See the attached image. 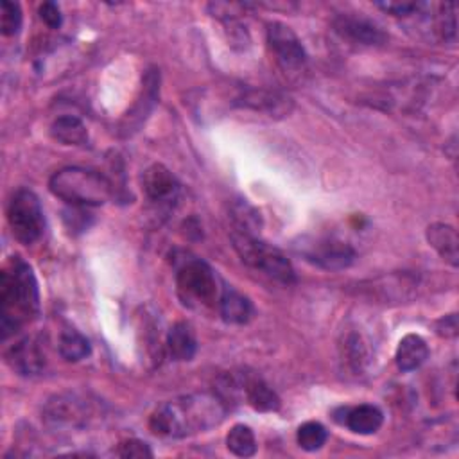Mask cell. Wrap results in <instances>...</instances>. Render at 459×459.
<instances>
[{
    "mask_svg": "<svg viewBox=\"0 0 459 459\" xmlns=\"http://www.w3.org/2000/svg\"><path fill=\"white\" fill-rule=\"evenodd\" d=\"M115 454L118 457H136V459H145V457H152V450L149 448V445L145 441L140 439H126L120 441Z\"/></svg>",
    "mask_w": 459,
    "mask_h": 459,
    "instance_id": "obj_26",
    "label": "cell"
},
{
    "mask_svg": "<svg viewBox=\"0 0 459 459\" xmlns=\"http://www.w3.org/2000/svg\"><path fill=\"white\" fill-rule=\"evenodd\" d=\"M294 249L301 258L326 271H342L355 260V249L333 237H303Z\"/></svg>",
    "mask_w": 459,
    "mask_h": 459,
    "instance_id": "obj_7",
    "label": "cell"
},
{
    "mask_svg": "<svg viewBox=\"0 0 459 459\" xmlns=\"http://www.w3.org/2000/svg\"><path fill=\"white\" fill-rule=\"evenodd\" d=\"M267 43L285 72H299L307 63V52L298 34L281 22L267 25Z\"/></svg>",
    "mask_w": 459,
    "mask_h": 459,
    "instance_id": "obj_8",
    "label": "cell"
},
{
    "mask_svg": "<svg viewBox=\"0 0 459 459\" xmlns=\"http://www.w3.org/2000/svg\"><path fill=\"white\" fill-rule=\"evenodd\" d=\"M231 242L240 260L251 269L283 285L296 281V273L290 260L278 247L260 240L256 235L242 233L237 230L231 233Z\"/></svg>",
    "mask_w": 459,
    "mask_h": 459,
    "instance_id": "obj_4",
    "label": "cell"
},
{
    "mask_svg": "<svg viewBox=\"0 0 459 459\" xmlns=\"http://www.w3.org/2000/svg\"><path fill=\"white\" fill-rule=\"evenodd\" d=\"M341 412H342V418H337V421H341L351 432L360 436L375 434L384 421L382 411L371 403H360L357 407H342Z\"/></svg>",
    "mask_w": 459,
    "mask_h": 459,
    "instance_id": "obj_13",
    "label": "cell"
},
{
    "mask_svg": "<svg viewBox=\"0 0 459 459\" xmlns=\"http://www.w3.org/2000/svg\"><path fill=\"white\" fill-rule=\"evenodd\" d=\"M296 439L303 450L316 452L326 443L328 432L319 421H307V423L299 425V429L296 432Z\"/></svg>",
    "mask_w": 459,
    "mask_h": 459,
    "instance_id": "obj_24",
    "label": "cell"
},
{
    "mask_svg": "<svg viewBox=\"0 0 459 459\" xmlns=\"http://www.w3.org/2000/svg\"><path fill=\"white\" fill-rule=\"evenodd\" d=\"M244 396L247 403L260 412H273L280 409L278 394L258 377H251V375L246 377Z\"/></svg>",
    "mask_w": 459,
    "mask_h": 459,
    "instance_id": "obj_19",
    "label": "cell"
},
{
    "mask_svg": "<svg viewBox=\"0 0 459 459\" xmlns=\"http://www.w3.org/2000/svg\"><path fill=\"white\" fill-rule=\"evenodd\" d=\"M176 289L183 305L208 308L219 303L221 289L213 269L201 258H183L176 267Z\"/></svg>",
    "mask_w": 459,
    "mask_h": 459,
    "instance_id": "obj_5",
    "label": "cell"
},
{
    "mask_svg": "<svg viewBox=\"0 0 459 459\" xmlns=\"http://www.w3.org/2000/svg\"><path fill=\"white\" fill-rule=\"evenodd\" d=\"M346 350H348V360H350V364H351L355 369H359V368L362 366L364 359H366V350H364V346H362V342H360V337H359V335H350V337L346 339Z\"/></svg>",
    "mask_w": 459,
    "mask_h": 459,
    "instance_id": "obj_28",
    "label": "cell"
},
{
    "mask_svg": "<svg viewBox=\"0 0 459 459\" xmlns=\"http://www.w3.org/2000/svg\"><path fill=\"white\" fill-rule=\"evenodd\" d=\"M231 219L235 222L237 231L249 233V235H256V231H260V226H262L260 213L246 201H238L231 206Z\"/></svg>",
    "mask_w": 459,
    "mask_h": 459,
    "instance_id": "obj_23",
    "label": "cell"
},
{
    "mask_svg": "<svg viewBox=\"0 0 459 459\" xmlns=\"http://www.w3.org/2000/svg\"><path fill=\"white\" fill-rule=\"evenodd\" d=\"M240 106L251 108L255 111H265L271 117L273 115H287L292 108V102L289 97L278 93V91H269V90H247L237 99Z\"/></svg>",
    "mask_w": 459,
    "mask_h": 459,
    "instance_id": "obj_14",
    "label": "cell"
},
{
    "mask_svg": "<svg viewBox=\"0 0 459 459\" xmlns=\"http://www.w3.org/2000/svg\"><path fill=\"white\" fill-rule=\"evenodd\" d=\"M167 351L172 360H192L197 351V339L192 326L186 321H178L167 333Z\"/></svg>",
    "mask_w": 459,
    "mask_h": 459,
    "instance_id": "obj_16",
    "label": "cell"
},
{
    "mask_svg": "<svg viewBox=\"0 0 459 459\" xmlns=\"http://www.w3.org/2000/svg\"><path fill=\"white\" fill-rule=\"evenodd\" d=\"M7 222L13 237L30 246L41 238L45 231V215L38 195L29 188H18L7 203Z\"/></svg>",
    "mask_w": 459,
    "mask_h": 459,
    "instance_id": "obj_6",
    "label": "cell"
},
{
    "mask_svg": "<svg viewBox=\"0 0 459 459\" xmlns=\"http://www.w3.org/2000/svg\"><path fill=\"white\" fill-rule=\"evenodd\" d=\"M333 29L341 38L364 47H377L387 39L385 32L373 20L357 14L335 16Z\"/></svg>",
    "mask_w": 459,
    "mask_h": 459,
    "instance_id": "obj_10",
    "label": "cell"
},
{
    "mask_svg": "<svg viewBox=\"0 0 459 459\" xmlns=\"http://www.w3.org/2000/svg\"><path fill=\"white\" fill-rule=\"evenodd\" d=\"M5 360L13 371L23 377L38 375L45 368V353L36 337H23L5 351Z\"/></svg>",
    "mask_w": 459,
    "mask_h": 459,
    "instance_id": "obj_12",
    "label": "cell"
},
{
    "mask_svg": "<svg viewBox=\"0 0 459 459\" xmlns=\"http://www.w3.org/2000/svg\"><path fill=\"white\" fill-rule=\"evenodd\" d=\"M90 418H91L90 403L72 393L56 394L47 402L43 409V420L50 427H57V429L84 427Z\"/></svg>",
    "mask_w": 459,
    "mask_h": 459,
    "instance_id": "obj_9",
    "label": "cell"
},
{
    "mask_svg": "<svg viewBox=\"0 0 459 459\" xmlns=\"http://www.w3.org/2000/svg\"><path fill=\"white\" fill-rule=\"evenodd\" d=\"M23 22L22 7L16 2L2 0L0 4V29L4 36H14L20 32Z\"/></svg>",
    "mask_w": 459,
    "mask_h": 459,
    "instance_id": "obj_25",
    "label": "cell"
},
{
    "mask_svg": "<svg viewBox=\"0 0 459 459\" xmlns=\"http://www.w3.org/2000/svg\"><path fill=\"white\" fill-rule=\"evenodd\" d=\"M228 405L217 393H190L161 403L149 420V427L161 437H186L206 432L226 418Z\"/></svg>",
    "mask_w": 459,
    "mask_h": 459,
    "instance_id": "obj_1",
    "label": "cell"
},
{
    "mask_svg": "<svg viewBox=\"0 0 459 459\" xmlns=\"http://www.w3.org/2000/svg\"><path fill=\"white\" fill-rule=\"evenodd\" d=\"M48 188L57 199L77 208L100 206L113 194V185L104 174L84 167L59 169L48 179Z\"/></svg>",
    "mask_w": 459,
    "mask_h": 459,
    "instance_id": "obj_3",
    "label": "cell"
},
{
    "mask_svg": "<svg viewBox=\"0 0 459 459\" xmlns=\"http://www.w3.org/2000/svg\"><path fill=\"white\" fill-rule=\"evenodd\" d=\"M38 13H39V18H41L50 29H59V27H61L63 16H61L59 7H57L54 2H43V4L39 5Z\"/></svg>",
    "mask_w": 459,
    "mask_h": 459,
    "instance_id": "obj_29",
    "label": "cell"
},
{
    "mask_svg": "<svg viewBox=\"0 0 459 459\" xmlns=\"http://www.w3.org/2000/svg\"><path fill=\"white\" fill-rule=\"evenodd\" d=\"M226 446L238 457H251L256 452V439L247 425H233L226 436Z\"/></svg>",
    "mask_w": 459,
    "mask_h": 459,
    "instance_id": "obj_22",
    "label": "cell"
},
{
    "mask_svg": "<svg viewBox=\"0 0 459 459\" xmlns=\"http://www.w3.org/2000/svg\"><path fill=\"white\" fill-rule=\"evenodd\" d=\"M429 357V346L425 342V339L418 333H407L400 339L394 359H396V366L402 371H412L416 368H420Z\"/></svg>",
    "mask_w": 459,
    "mask_h": 459,
    "instance_id": "obj_18",
    "label": "cell"
},
{
    "mask_svg": "<svg viewBox=\"0 0 459 459\" xmlns=\"http://www.w3.org/2000/svg\"><path fill=\"white\" fill-rule=\"evenodd\" d=\"M39 312V290L32 267L11 256L0 274V333L5 341Z\"/></svg>",
    "mask_w": 459,
    "mask_h": 459,
    "instance_id": "obj_2",
    "label": "cell"
},
{
    "mask_svg": "<svg viewBox=\"0 0 459 459\" xmlns=\"http://www.w3.org/2000/svg\"><path fill=\"white\" fill-rule=\"evenodd\" d=\"M382 11L394 14V16H411L416 14L421 2H380L377 4Z\"/></svg>",
    "mask_w": 459,
    "mask_h": 459,
    "instance_id": "obj_27",
    "label": "cell"
},
{
    "mask_svg": "<svg viewBox=\"0 0 459 459\" xmlns=\"http://www.w3.org/2000/svg\"><path fill=\"white\" fill-rule=\"evenodd\" d=\"M59 355L68 362H79L91 353L90 341L74 326H65L57 341Z\"/></svg>",
    "mask_w": 459,
    "mask_h": 459,
    "instance_id": "obj_21",
    "label": "cell"
},
{
    "mask_svg": "<svg viewBox=\"0 0 459 459\" xmlns=\"http://www.w3.org/2000/svg\"><path fill=\"white\" fill-rule=\"evenodd\" d=\"M436 330L443 337H455L457 335V316L455 314H448V316L441 317L436 323Z\"/></svg>",
    "mask_w": 459,
    "mask_h": 459,
    "instance_id": "obj_30",
    "label": "cell"
},
{
    "mask_svg": "<svg viewBox=\"0 0 459 459\" xmlns=\"http://www.w3.org/2000/svg\"><path fill=\"white\" fill-rule=\"evenodd\" d=\"M142 188L151 203L170 206L178 199L179 181L165 165L154 163L145 169L142 176Z\"/></svg>",
    "mask_w": 459,
    "mask_h": 459,
    "instance_id": "obj_11",
    "label": "cell"
},
{
    "mask_svg": "<svg viewBox=\"0 0 459 459\" xmlns=\"http://www.w3.org/2000/svg\"><path fill=\"white\" fill-rule=\"evenodd\" d=\"M427 240L437 251V255L452 267L459 264V238L454 226L445 222H434L427 228Z\"/></svg>",
    "mask_w": 459,
    "mask_h": 459,
    "instance_id": "obj_15",
    "label": "cell"
},
{
    "mask_svg": "<svg viewBox=\"0 0 459 459\" xmlns=\"http://www.w3.org/2000/svg\"><path fill=\"white\" fill-rule=\"evenodd\" d=\"M50 134L63 145H86L88 131L81 118L74 115H63L50 126Z\"/></svg>",
    "mask_w": 459,
    "mask_h": 459,
    "instance_id": "obj_20",
    "label": "cell"
},
{
    "mask_svg": "<svg viewBox=\"0 0 459 459\" xmlns=\"http://www.w3.org/2000/svg\"><path fill=\"white\" fill-rule=\"evenodd\" d=\"M217 305L221 317L230 325H246L253 317L251 301L233 287H224L221 290Z\"/></svg>",
    "mask_w": 459,
    "mask_h": 459,
    "instance_id": "obj_17",
    "label": "cell"
}]
</instances>
